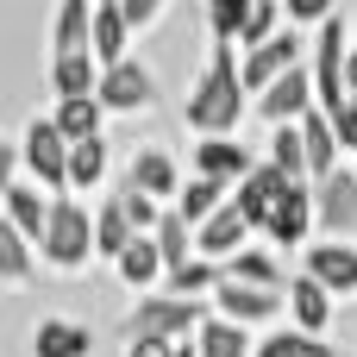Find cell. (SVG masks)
Here are the masks:
<instances>
[{
  "mask_svg": "<svg viewBox=\"0 0 357 357\" xmlns=\"http://www.w3.org/2000/svg\"><path fill=\"white\" fill-rule=\"evenodd\" d=\"M100 63L88 56V50H75V56H50V94L56 100H94L100 94Z\"/></svg>",
  "mask_w": 357,
  "mask_h": 357,
  "instance_id": "cell-23",
  "label": "cell"
},
{
  "mask_svg": "<svg viewBox=\"0 0 357 357\" xmlns=\"http://www.w3.org/2000/svg\"><path fill=\"white\" fill-rule=\"evenodd\" d=\"M351 38H357V25H351Z\"/></svg>",
  "mask_w": 357,
  "mask_h": 357,
  "instance_id": "cell-46",
  "label": "cell"
},
{
  "mask_svg": "<svg viewBox=\"0 0 357 357\" xmlns=\"http://www.w3.org/2000/svg\"><path fill=\"white\" fill-rule=\"evenodd\" d=\"M257 113L270 119V126H301L307 113H314V69L301 63V69H289L264 100H257Z\"/></svg>",
  "mask_w": 357,
  "mask_h": 357,
  "instance_id": "cell-16",
  "label": "cell"
},
{
  "mask_svg": "<svg viewBox=\"0 0 357 357\" xmlns=\"http://www.w3.org/2000/svg\"><path fill=\"white\" fill-rule=\"evenodd\" d=\"M126 357H176V345H163V339H132Z\"/></svg>",
  "mask_w": 357,
  "mask_h": 357,
  "instance_id": "cell-42",
  "label": "cell"
},
{
  "mask_svg": "<svg viewBox=\"0 0 357 357\" xmlns=\"http://www.w3.org/2000/svg\"><path fill=\"white\" fill-rule=\"evenodd\" d=\"M307 63V44H301V31L289 25V31H276L264 50H238V82H245V94L251 100H264L289 69H301Z\"/></svg>",
  "mask_w": 357,
  "mask_h": 357,
  "instance_id": "cell-7",
  "label": "cell"
},
{
  "mask_svg": "<svg viewBox=\"0 0 357 357\" xmlns=\"http://www.w3.org/2000/svg\"><path fill=\"white\" fill-rule=\"evenodd\" d=\"M132 238H144V232L132 226V213H126L119 188H113V195H100V201H94V257L113 270V264L126 257V245H132Z\"/></svg>",
  "mask_w": 357,
  "mask_h": 357,
  "instance_id": "cell-17",
  "label": "cell"
},
{
  "mask_svg": "<svg viewBox=\"0 0 357 357\" xmlns=\"http://www.w3.org/2000/svg\"><path fill=\"white\" fill-rule=\"evenodd\" d=\"M119 201H126V213H132V226H138L144 238H151V232L163 226V213H169V207H157V201H144V195H132V188H119Z\"/></svg>",
  "mask_w": 357,
  "mask_h": 357,
  "instance_id": "cell-38",
  "label": "cell"
},
{
  "mask_svg": "<svg viewBox=\"0 0 357 357\" xmlns=\"http://www.w3.org/2000/svg\"><path fill=\"white\" fill-rule=\"evenodd\" d=\"M207 326V307L201 301H176V295H144V301H132L126 307V320H119V339L132 345V339H163V345H188L195 333Z\"/></svg>",
  "mask_w": 357,
  "mask_h": 357,
  "instance_id": "cell-4",
  "label": "cell"
},
{
  "mask_svg": "<svg viewBox=\"0 0 357 357\" xmlns=\"http://www.w3.org/2000/svg\"><path fill=\"white\" fill-rule=\"evenodd\" d=\"M107 176H113V144H107V138L69 144V195H75V201L107 195Z\"/></svg>",
  "mask_w": 357,
  "mask_h": 357,
  "instance_id": "cell-20",
  "label": "cell"
},
{
  "mask_svg": "<svg viewBox=\"0 0 357 357\" xmlns=\"http://www.w3.org/2000/svg\"><path fill=\"white\" fill-rule=\"evenodd\" d=\"M333 132H339V151L357 163V100L345 107V113H333Z\"/></svg>",
  "mask_w": 357,
  "mask_h": 357,
  "instance_id": "cell-41",
  "label": "cell"
},
{
  "mask_svg": "<svg viewBox=\"0 0 357 357\" xmlns=\"http://www.w3.org/2000/svg\"><path fill=\"white\" fill-rule=\"evenodd\" d=\"M132 25H126V13L119 6H94V31H88V56L100 63V69H113V63H126L132 56Z\"/></svg>",
  "mask_w": 357,
  "mask_h": 357,
  "instance_id": "cell-22",
  "label": "cell"
},
{
  "mask_svg": "<svg viewBox=\"0 0 357 357\" xmlns=\"http://www.w3.org/2000/svg\"><path fill=\"white\" fill-rule=\"evenodd\" d=\"M226 201H232V188H226V182H207V176H188V188H182L176 213H182V220H188V226L201 232V226H207V220H213V213H220Z\"/></svg>",
  "mask_w": 357,
  "mask_h": 357,
  "instance_id": "cell-31",
  "label": "cell"
},
{
  "mask_svg": "<svg viewBox=\"0 0 357 357\" xmlns=\"http://www.w3.org/2000/svg\"><path fill=\"white\" fill-rule=\"evenodd\" d=\"M19 169H25V182L44 188L50 201L69 195V138L56 132L50 113H31V119L19 126Z\"/></svg>",
  "mask_w": 357,
  "mask_h": 357,
  "instance_id": "cell-3",
  "label": "cell"
},
{
  "mask_svg": "<svg viewBox=\"0 0 357 357\" xmlns=\"http://www.w3.org/2000/svg\"><path fill=\"white\" fill-rule=\"evenodd\" d=\"M314 220H320L326 245H357V163L314 182Z\"/></svg>",
  "mask_w": 357,
  "mask_h": 357,
  "instance_id": "cell-8",
  "label": "cell"
},
{
  "mask_svg": "<svg viewBox=\"0 0 357 357\" xmlns=\"http://www.w3.org/2000/svg\"><path fill=\"white\" fill-rule=\"evenodd\" d=\"M13 182H25V169H19V138L13 132H0V201H6V188Z\"/></svg>",
  "mask_w": 357,
  "mask_h": 357,
  "instance_id": "cell-40",
  "label": "cell"
},
{
  "mask_svg": "<svg viewBox=\"0 0 357 357\" xmlns=\"http://www.w3.org/2000/svg\"><path fill=\"white\" fill-rule=\"evenodd\" d=\"M25 357H94V333L69 314H44L25 333Z\"/></svg>",
  "mask_w": 357,
  "mask_h": 357,
  "instance_id": "cell-14",
  "label": "cell"
},
{
  "mask_svg": "<svg viewBox=\"0 0 357 357\" xmlns=\"http://www.w3.org/2000/svg\"><path fill=\"white\" fill-rule=\"evenodd\" d=\"M38 264H44L50 276H82L88 264H100V257H94V201L63 195V201L50 207V226H44V238H38Z\"/></svg>",
  "mask_w": 357,
  "mask_h": 357,
  "instance_id": "cell-2",
  "label": "cell"
},
{
  "mask_svg": "<svg viewBox=\"0 0 357 357\" xmlns=\"http://www.w3.org/2000/svg\"><path fill=\"white\" fill-rule=\"evenodd\" d=\"M50 119H56V132H63L69 144H82V138H107V132H100V126H107V107H100V100H56Z\"/></svg>",
  "mask_w": 357,
  "mask_h": 357,
  "instance_id": "cell-30",
  "label": "cell"
},
{
  "mask_svg": "<svg viewBox=\"0 0 357 357\" xmlns=\"http://www.w3.org/2000/svg\"><path fill=\"white\" fill-rule=\"evenodd\" d=\"M94 6H119V0H94Z\"/></svg>",
  "mask_w": 357,
  "mask_h": 357,
  "instance_id": "cell-45",
  "label": "cell"
},
{
  "mask_svg": "<svg viewBox=\"0 0 357 357\" xmlns=\"http://www.w3.org/2000/svg\"><path fill=\"white\" fill-rule=\"evenodd\" d=\"M207 314H213V320H232V326H245V333H257V326H270V333H276V320L289 314V295H270V289H238V282H220V295L207 301Z\"/></svg>",
  "mask_w": 357,
  "mask_h": 357,
  "instance_id": "cell-9",
  "label": "cell"
},
{
  "mask_svg": "<svg viewBox=\"0 0 357 357\" xmlns=\"http://www.w3.org/2000/svg\"><path fill=\"white\" fill-rule=\"evenodd\" d=\"M282 19H289V13H282V0H251V13H245V31H238V50H264L276 31H289Z\"/></svg>",
  "mask_w": 357,
  "mask_h": 357,
  "instance_id": "cell-34",
  "label": "cell"
},
{
  "mask_svg": "<svg viewBox=\"0 0 357 357\" xmlns=\"http://www.w3.org/2000/svg\"><path fill=\"white\" fill-rule=\"evenodd\" d=\"M282 13H289V25H326L333 13H339V0H282Z\"/></svg>",
  "mask_w": 357,
  "mask_h": 357,
  "instance_id": "cell-39",
  "label": "cell"
},
{
  "mask_svg": "<svg viewBox=\"0 0 357 357\" xmlns=\"http://www.w3.org/2000/svg\"><path fill=\"white\" fill-rule=\"evenodd\" d=\"M50 207H56V201H50L44 188H31V182H13V188H6V201H0V213H6V220L25 232L31 245L44 238V226H50Z\"/></svg>",
  "mask_w": 357,
  "mask_h": 357,
  "instance_id": "cell-26",
  "label": "cell"
},
{
  "mask_svg": "<svg viewBox=\"0 0 357 357\" xmlns=\"http://www.w3.org/2000/svg\"><path fill=\"white\" fill-rule=\"evenodd\" d=\"M289 276H295V270H282V257H276L270 245H251V251H238V257L226 264V282H238V289H270V295H289Z\"/></svg>",
  "mask_w": 357,
  "mask_h": 357,
  "instance_id": "cell-21",
  "label": "cell"
},
{
  "mask_svg": "<svg viewBox=\"0 0 357 357\" xmlns=\"http://www.w3.org/2000/svg\"><path fill=\"white\" fill-rule=\"evenodd\" d=\"M345 94L357 100V44H351V56H345Z\"/></svg>",
  "mask_w": 357,
  "mask_h": 357,
  "instance_id": "cell-43",
  "label": "cell"
},
{
  "mask_svg": "<svg viewBox=\"0 0 357 357\" xmlns=\"http://www.w3.org/2000/svg\"><path fill=\"white\" fill-rule=\"evenodd\" d=\"M94 100L107 107V119H138V113H157L163 82H157V69H151L144 56H126V63H113V69L100 75V94H94Z\"/></svg>",
  "mask_w": 357,
  "mask_h": 357,
  "instance_id": "cell-5",
  "label": "cell"
},
{
  "mask_svg": "<svg viewBox=\"0 0 357 357\" xmlns=\"http://www.w3.org/2000/svg\"><path fill=\"white\" fill-rule=\"evenodd\" d=\"M119 188H132V195H144V201H157V207H176L182 188H188V176H182L176 151H163V144H138V151L126 157Z\"/></svg>",
  "mask_w": 357,
  "mask_h": 357,
  "instance_id": "cell-6",
  "label": "cell"
},
{
  "mask_svg": "<svg viewBox=\"0 0 357 357\" xmlns=\"http://www.w3.org/2000/svg\"><path fill=\"white\" fill-rule=\"evenodd\" d=\"M245 13H251V0H207V38H213V44H232V50H238Z\"/></svg>",
  "mask_w": 357,
  "mask_h": 357,
  "instance_id": "cell-36",
  "label": "cell"
},
{
  "mask_svg": "<svg viewBox=\"0 0 357 357\" xmlns=\"http://www.w3.org/2000/svg\"><path fill=\"white\" fill-rule=\"evenodd\" d=\"M119 13H126V25H132V38H144V31H157V25H163V13H169V0H119Z\"/></svg>",
  "mask_w": 357,
  "mask_h": 357,
  "instance_id": "cell-37",
  "label": "cell"
},
{
  "mask_svg": "<svg viewBox=\"0 0 357 357\" xmlns=\"http://www.w3.org/2000/svg\"><path fill=\"white\" fill-rule=\"evenodd\" d=\"M151 238H157V251H163V264H169V270H182V264L195 257V226H188V220H182L176 207L163 213V226H157Z\"/></svg>",
  "mask_w": 357,
  "mask_h": 357,
  "instance_id": "cell-35",
  "label": "cell"
},
{
  "mask_svg": "<svg viewBox=\"0 0 357 357\" xmlns=\"http://www.w3.org/2000/svg\"><path fill=\"white\" fill-rule=\"evenodd\" d=\"M289 188H295V182H289L282 169L257 163V169H251V176H245V182L232 188V207H238V213H245V220L257 226V238H264V226H270V213H276V201H282Z\"/></svg>",
  "mask_w": 357,
  "mask_h": 357,
  "instance_id": "cell-15",
  "label": "cell"
},
{
  "mask_svg": "<svg viewBox=\"0 0 357 357\" xmlns=\"http://www.w3.org/2000/svg\"><path fill=\"white\" fill-rule=\"evenodd\" d=\"M176 357H201V351H195V339H188V345H176Z\"/></svg>",
  "mask_w": 357,
  "mask_h": 357,
  "instance_id": "cell-44",
  "label": "cell"
},
{
  "mask_svg": "<svg viewBox=\"0 0 357 357\" xmlns=\"http://www.w3.org/2000/svg\"><path fill=\"white\" fill-rule=\"evenodd\" d=\"M301 144H307V182H326L333 169H345V151H339V132H333V119L314 107L307 119H301Z\"/></svg>",
  "mask_w": 357,
  "mask_h": 357,
  "instance_id": "cell-24",
  "label": "cell"
},
{
  "mask_svg": "<svg viewBox=\"0 0 357 357\" xmlns=\"http://www.w3.org/2000/svg\"><path fill=\"white\" fill-rule=\"evenodd\" d=\"M264 163L282 169L289 182H307V144H301V126H270V138H264Z\"/></svg>",
  "mask_w": 357,
  "mask_h": 357,
  "instance_id": "cell-29",
  "label": "cell"
},
{
  "mask_svg": "<svg viewBox=\"0 0 357 357\" xmlns=\"http://www.w3.org/2000/svg\"><path fill=\"white\" fill-rule=\"evenodd\" d=\"M301 270L333 295V301H357V245H307Z\"/></svg>",
  "mask_w": 357,
  "mask_h": 357,
  "instance_id": "cell-13",
  "label": "cell"
},
{
  "mask_svg": "<svg viewBox=\"0 0 357 357\" xmlns=\"http://www.w3.org/2000/svg\"><path fill=\"white\" fill-rule=\"evenodd\" d=\"M88 31H94V0H56V13H50V56L88 50Z\"/></svg>",
  "mask_w": 357,
  "mask_h": 357,
  "instance_id": "cell-25",
  "label": "cell"
},
{
  "mask_svg": "<svg viewBox=\"0 0 357 357\" xmlns=\"http://www.w3.org/2000/svg\"><path fill=\"white\" fill-rule=\"evenodd\" d=\"M38 276V245L0 213V289H25Z\"/></svg>",
  "mask_w": 357,
  "mask_h": 357,
  "instance_id": "cell-27",
  "label": "cell"
},
{
  "mask_svg": "<svg viewBox=\"0 0 357 357\" xmlns=\"http://www.w3.org/2000/svg\"><path fill=\"white\" fill-rule=\"evenodd\" d=\"M113 276L144 301V295H163V282H169V264H163V251H157V238H132L126 245V257L113 264Z\"/></svg>",
  "mask_w": 357,
  "mask_h": 357,
  "instance_id": "cell-18",
  "label": "cell"
},
{
  "mask_svg": "<svg viewBox=\"0 0 357 357\" xmlns=\"http://www.w3.org/2000/svg\"><path fill=\"white\" fill-rule=\"evenodd\" d=\"M333 314H339V301L307 276V270H295L289 276V326H301V333H314V339H326V326H333Z\"/></svg>",
  "mask_w": 357,
  "mask_h": 357,
  "instance_id": "cell-19",
  "label": "cell"
},
{
  "mask_svg": "<svg viewBox=\"0 0 357 357\" xmlns=\"http://www.w3.org/2000/svg\"><path fill=\"white\" fill-rule=\"evenodd\" d=\"M251 107L257 100L238 82V50L232 44H207V63H201V75L188 82V100H182V126L195 138H238Z\"/></svg>",
  "mask_w": 357,
  "mask_h": 357,
  "instance_id": "cell-1",
  "label": "cell"
},
{
  "mask_svg": "<svg viewBox=\"0 0 357 357\" xmlns=\"http://www.w3.org/2000/svg\"><path fill=\"white\" fill-rule=\"evenodd\" d=\"M220 282H226V270L220 264H207V257H188L182 270H169V282H163V295H176V301H213L220 295Z\"/></svg>",
  "mask_w": 357,
  "mask_h": 357,
  "instance_id": "cell-28",
  "label": "cell"
},
{
  "mask_svg": "<svg viewBox=\"0 0 357 357\" xmlns=\"http://www.w3.org/2000/svg\"><path fill=\"white\" fill-rule=\"evenodd\" d=\"M257 357H339V345H326V339H314L301 326H276V333L257 339Z\"/></svg>",
  "mask_w": 357,
  "mask_h": 357,
  "instance_id": "cell-33",
  "label": "cell"
},
{
  "mask_svg": "<svg viewBox=\"0 0 357 357\" xmlns=\"http://www.w3.org/2000/svg\"><path fill=\"white\" fill-rule=\"evenodd\" d=\"M257 163L264 157L251 144H238V138H195L188 144V176H207V182H226V188H238Z\"/></svg>",
  "mask_w": 357,
  "mask_h": 357,
  "instance_id": "cell-10",
  "label": "cell"
},
{
  "mask_svg": "<svg viewBox=\"0 0 357 357\" xmlns=\"http://www.w3.org/2000/svg\"><path fill=\"white\" fill-rule=\"evenodd\" d=\"M314 232H320V220H314V182H295L282 201H276V213H270V226H264V245L270 251H307L314 245Z\"/></svg>",
  "mask_w": 357,
  "mask_h": 357,
  "instance_id": "cell-11",
  "label": "cell"
},
{
  "mask_svg": "<svg viewBox=\"0 0 357 357\" xmlns=\"http://www.w3.org/2000/svg\"><path fill=\"white\" fill-rule=\"evenodd\" d=\"M251 238H257V226H251V220L226 201V207H220V213L195 232V257H207V264H220V270H226L238 251H251Z\"/></svg>",
  "mask_w": 357,
  "mask_h": 357,
  "instance_id": "cell-12",
  "label": "cell"
},
{
  "mask_svg": "<svg viewBox=\"0 0 357 357\" xmlns=\"http://www.w3.org/2000/svg\"><path fill=\"white\" fill-rule=\"evenodd\" d=\"M195 351H201V357H257V339H251L245 326H232V320H213V314H207V326L195 333Z\"/></svg>",
  "mask_w": 357,
  "mask_h": 357,
  "instance_id": "cell-32",
  "label": "cell"
}]
</instances>
